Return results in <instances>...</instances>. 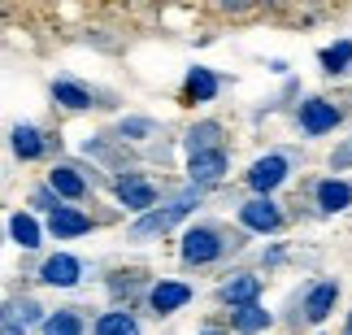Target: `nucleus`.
<instances>
[{
  "label": "nucleus",
  "instance_id": "3",
  "mask_svg": "<svg viewBox=\"0 0 352 335\" xmlns=\"http://www.w3.org/2000/svg\"><path fill=\"white\" fill-rule=\"evenodd\" d=\"M218 252H222V244H218V235H213L209 226H196V231L183 235V257H187V261L205 266V261L218 257Z\"/></svg>",
  "mask_w": 352,
  "mask_h": 335
},
{
  "label": "nucleus",
  "instance_id": "21",
  "mask_svg": "<svg viewBox=\"0 0 352 335\" xmlns=\"http://www.w3.org/2000/svg\"><path fill=\"white\" fill-rule=\"evenodd\" d=\"M44 335H83V323H78L70 310H61V314H52L44 323Z\"/></svg>",
  "mask_w": 352,
  "mask_h": 335
},
{
  "label": "nucleus",
  "instance_id": "23",
  "mask_svg": "<svg viewBox=\"0 0 352 335\" xmlns=\"http://www.w3.org/2000/svg\"><path fill=\"white\" fill-rule=\"evenodd\" d=\"M222 136V127L218 122H200L192 136H187V144H192V153H205V149H213V140Z\"/></svg>",
  "mask_w": 352,
  "mask_h": 335
},
{
  "label": "nucleus",
  "instance_id": "16",
  "mask_svg": "<svg viewBox=\"0 0 352 335\" xmlns=\"http://www.w3.org/2000/svg\"><path fill=\"white\" fill-rule=\"evenodd\" d=\"M13 153L26 157V162H31V157H39V153H44L39 131H35V127H18V131H13Z\"/></svg>",
  "mask_w": 352,
  "mask_h": 335
},
{
  "label": "nucleus",
  "instance_id": "24",
  "mask_svg": "<svg viewBox=\"0 0 352 335\" xmlns=\"http://www.w3.org/2000/svg\"><path fill=\"white\" fill-rule=\"evenodd\" d=\"M348 61H352V39H340L335 48L322 52V65H327V70H344Z\"/></svg>",
  "mask_w": 352,
  "mask_h": 335
},
{
  "label": "nucleus",
  "instance_id": "22",
  "mask_svg": "<svg viewBox=\"0 0 352 335\" xmlns=\"http://www.w3.org/2000/svg\"><path fill=\"white\" fill-rule=\"evenodd\" d=\"M52 96H57L65 109H87V105H91V96L78 83H57V87H52Z\"/></svg>",
  "mask_w": 352,
  "mask_h": 335
},
{
  "label": "nucleus",
  "instance_id": "2",
  "mask_svg": "<svg viewBox=\"0 0 352 335\" xmlns=\"http://www.w3.org/2000/svg\"><path fill=\"white\" fill-rule=\"evenodd\" d=\"M222 174H226V153H222V149H205V153H192V166H187V179H192V187L218 183Z\"/></svg>",
  "mask_w": 352,
  "mask_h": 335
},
{
  "label": "nucleus",
  "instance_id": "11",
  "mask_svg": "<svg viewBox=\"0 0 352 335\" xmlns=\"http://www.w3.org/2000/svg\"><path fill=\"white\" fill-rule=\"evenodd\" d=\"M39 323V305H31V301H9L5 305V327L9 331H31Z\"/></svg>",
  "mask_w": 352,
  "mask_h": 335
},
{
  "label": "nucleus",
  "instance_id": "7",
  "mask_svg": "<svg viewBox=\"0 0 352 335\" xmlns=\"http://www.w3.org/2000/svg\"><path fill=\"white\" fill-rule=\"evenodd\" d=\"M300 122H305L309 136H322V131H331L335 122H340V109L327 105V100H309L305 109H300Z\"/></svg>",
  "mask_w": 352,
  "mask_h": 335
},
{
  "label": "nucleus",
  "instance_id": "26",
  "mask_svg": "<svg viewBox=\"0 0 352 335\" xmlns=\"http://www.w3.org/2000/svg\"><path fill=\"white\" fill-rule=\"evenodd\" d=\"M344 166H352V144H344V149L335 153V170H344Z\"/></svg>",
  "mask_w": 352,
  "mask_h": 335
},
{
  "label": "nucleus",
  "instance_id": "28",
  "mask_svg": "<svg viewBox=\"0 0 352 335\" xmlns=\"http://www.w3.org/2000/svg\"><path fill=\"white\" fill-rule=\"evenodd\" d=\"M200 335H222V331H200Z\"/></svg>",
  "mask_w": 352,
  "mask_h": 335
},
{
  "label": "nucleus",
  "instance_id": "27",
  "mask_svg": "<svg viewBox=\"0 0 352 335\" xmlns=\"http://www.w3.org/2000/svg\"><path fill=\"white\" fill-rule=\"evenodd\" d=\"M213 5H218V9H235V13H239V9H248L252 0H213Z\"/></svg>",
  "mask_w": 352,
  "mask_h": 335
},
{
  "label": "nucleus",
  "instance_id": "6",
  "mask_svg": "<svg viewBox=\"0 0 352 335\" xmlns=\"http://www.w3.org/2000/svg\"><path fill=\"white\" fill-rule=\"evenodd\" d=\"M78 274H83V266H78L70 252H57V257L44 261V283H52V288H74Z\"/></svg>",
  "mask_w": 352,
  "mask_h": 335
},
{
  "label": "nucleus",
  "instance_id": "19",
  "mask_svg": "<svg viewBox=\"0 0 352 335\" xmlns=\"http://www.w3.org/2000/svg\"><path fill=\"white\" fill-rule=\"evenodd\" d=\"M213 91H218V78H213L209 70H192V74H187V96L213 100Z\"/></svg>",
  "mask_w": 352,
  "mask_h": 335
},
{
  "label": "nucleus",
  "instance_id": "9",
  "mask_svg": "<svg viewBox=\"0 0 352 335\" xmlns=\"http://www.w3.org/2000/svg\"><path fill=\"white\" fill-rule=\"evenodd\" d=\"M187 301H192V288L187 283H157L153 288V310L157 314H174V310H183Z\"/></svg>",
  "mask_w": 352,
  "mask_h": 335
},
{
  "label": "nucleus",
  "instance_id": "1",
  "mask_svg": "<svg viewBox=\"0 0 352 335\" xmlns=\"http://www.w3.org/2000/svg\"><path fill=\"white\" fill-rule=\"evenodd\" d=\"M196 200H200V192H196V187H187V192H179L174 200H166V205H161V209L144 213V218L135 222V235H161V231H170L174 222H183L187 213L196 209Z\"/></svg>",
  "mask_w": 352,
  "mask_h": 335
},
{
  "label": "nucleus",
  "instance_id": "18",
  "mask_svg": "<svg viewBox=\"0 0 352 335\" xmlns=\"http://www.w3.org/2000/svg\"><path fill=\"white\" fill-rule=\"evenodd\" d=\"M96 335H140V327L131 314H104L96 323Z\"/></svg>",
  "mask_w": 352,
  "mask_h": 335
},
{
  "label": "nucleus",
  "instance_id": "15",
  "mask_svg": "<svg viewBox=\"0 0 352 335\" xmlns=\"http://www.w3.org/2000/svg\"><path fill=\"white\" fill-rule=\"evenodd\" d=\"M83 179H78V174L70 170V166H57V170H52V192H57V196H65V200H78V196H83Z\"/></svg>",
  "mask_w": 352,
  "mask_h": 335
},
{
  "label": "nucleus",
  "instance_id": "17",
  "mask_svg": "<svg viewBox=\"0 0 352 335\" xmlns=\"http://www.w3.org/2000/svg\"><path fill=\"white\" fill-rule=\"evenodd\" d=\"M9 231H13V239H18L22 248H35V244H39V222L31 218V213H13Z\"/></svg>",
  "mask_w": 352,
  "mask_h": 335
},
{
  "label": "nucleus",
  "instance_id": "29",
  "mask_svg": "<svg viewBox=\"0 0 352 335\" xmlns=\"http://www.w3.org/2000/svg\"><path fill=\"white\" fill-rule=\"evenodd\" d=\"M344 335H352V318H348V331H344Z\"/></svg>",
  "mask_w": 352,
  "mask_h": 335
},
{
  "label": "nucleus",
  "instance_id": "20",
  "mask_svg": "<svg viewBox=\"0 0 352 335\" xmlns=\"http://www.w3.org/2000/svg\"><path fill=\"white\" fill-rule=\"evenodd\" d=\"M265 323H270V314H265V310H261L256 301L239 305V314H235V327H239V331H261Z\"/></svg>",
  "mask_w": 352,
  "mask_h": 335
},
{
  "label": "nucleus",
  "instance_id": "5",
  "mask_svg": "<svg viewBox=\"0 0 352 335\" xmlns=\"http://www.w3.org/2000/svg\"><path fill=\"white\" fill-rule=\"evenodd\" d=\"M239 218H243V226H252V231H274L278 226V205L270 196H256V200H248V205L239 209Z\"/></svg>",
  "mask_w": 352,
  "mask_h": 335
},
{
  "label": "nucleus",
  "instance_id": "13",
  "mask_svg": "<svg viewBox=\"0 0 352 335\" xmlns=\"http://www.w3.org/2000/svg\"><path fill=\"white\" fill-rule=\"evenodd\" d=\"M318 205L331 209V213H335V209H348V205H352V187L340 183V179H327V183L318 187Z\"/></svg>",
  "mask_w": 352,
  "mask_h": 335
},
{
  "label": "nucleus",
  "instance_id": "10",
  "mask_svg": "<svg viewBox=\"0 0 352 335\" xmlns=\"http://www.w3.org/2000/svg\"><path fill=\"white\" fill-rule=\"evenodd\" d=\"M52 235H61V239H70V235H83V231H91V218L87 213H78V209H52Z\"/></svg>",
  "mask_w": 352,
  "mask_h": 335
},
{
  "label": "nucleus",
  "instance_id": "4",
  "mask_svg": "<svg viewBox=\"0 0 352 335\" xmlns=\"http://www.w3.org/2000/svg\"><path fill=\"white\" fill-rule=\"evenodd\" d=\"M283 179H287V162H283V157H261V162L248 170V183H252L261 196H265V192H274Z\"/></svg>",
  "mask_w": 352,
  "mask_h": 335
},
{
  "label": "nucleus",
  "instance_id": "8",
  "mask_svg": "<svg viewBox=\"0 0 352 335\" xmlns=\"http://www.w3.org/2000/svg\"><path fill=\"white\" fill-rule=\"evenodd\" d=\"M335 296H340V283H335V279H327V283H318L314 292H309V301H305V318H309V323H322V318L331 314Z\"/></svg>",
  "mask_w": 352,
  "mask_h": 335
},
{
  "label": "nucleus",
  "instance_id": "12",
  "mask_svg": "<svg viewBox=\"0 0 352 335\" xmlns=\"http://www.w3.org/2000/svg\"><path fill=\"white\" fill-rule=\"evenodd\" d=\"M118 196H122V205H126V209H153V200H157V192L144 179H126V183L118 187Z\"/></svg>",
  "mask_w": 352,
  "mask_h": 335
},
{
  "label": "nucleus",
  "instance_id": "14",
  "mask_svg": "<svg viewBox=\"0 0 352 335\" xmlns=\"http://www.w3.org/2000/svg\"><path fill=\"white\" fill-rule=\"evenodd\" d=\"M256 292H261V279H252V274H235L231 283L222 288V301H231V305H248V301H256Z\"/></svg>",
  "mask_w": 352,
  "mask_h": 335
},
{
  "label": "nucleus",
  "instance_id": "25",
  "mask_svg": "<svg viewBox=\"0 0 352 335\" xmlns=\"http://www.w3.org/2000/svg\"><path fill=\"white\" fill-rule=\"evenodd\" d=\"M148 131H153V127H148L144 118H131V122H122V136H148Z\"/></svg>",
  "mask_w": 352,
  "mask_h": 335
}]
</instances>
